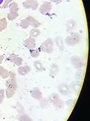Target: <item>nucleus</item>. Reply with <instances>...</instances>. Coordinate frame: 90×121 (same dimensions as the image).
<instances>
[{"instance_id":"f257e3e1","label":"nucleus","mask_w":90,"mask_h":121,"mask_svg":"<svg viewBox=\"0 0 90 121\" xmlns=\"http://www.w3.org/2000/svg\"><path fill=\"white\" fill-rule=\"evenodd\" d=\"M6 90H5V96L8 98H11L15 95L17 89V83L16 74L13 71L9 72V77L5 82Z\"/></svg>"},{"instance_id":"f03ea898","label":"nucleus","mask_w":90,"mask_h":121,"mask_svg":"<svg viewBox=\"0 0 90 121\" xmlns=\"http://www.w3.org/2000/svg\"><path fill=\"white\" fill-rule=\"evenodd\" d=\"M82 40V36L78 33H72L66 36L64 39L65 44L69 47H75L80 43Z\"/></svg>"},{"instance_id":"7ed1b4c3","label":"nucleus","mask_w":90,"mask_h":121,"mask_svg":"<svg viewBox=\"0 0 90 121\" xmlns=\"http://www.w3.org/2000/svg\"><path fill=\"white\" fill-rule=\"evenodd\" d=\"M39 51H42L46 54H51L54 50V42L52 38H48L44 40L38 48Z\"/></svg>"},{"instance_id":"20e7f679","label":"nucleus","mask_w":90,"mask_h":121,"mask_svg":"<svg viewBox=\"0 0 90 121\" xmlns=\"http://www.w3.org/2000/svg\"><path fill=\"white\" fill-rule=\"evenodd\" d=\"M48 100L55 108H62L64 107V102L60 98L58 94H52L48 96Z\"/></svg>"},{"instance_id":"39448f33","label":"nucleus","mask_w":90,"mask_h":121,"mask_svg":"<svg viewBox=\"0 0 90 121\" xmlns=\"http://www.w3.org/2000/svg\"><path fill=\"white\" fill-rule=\"evenodd\" d=\"M70 63L73 68L75 69H80L84 65L83 60L81 56L77 55H73L70 58Z\"/></svg>"},{"instance_id":"423d86ee","label":"nucleus","mask_w":90,"mask_h":121,"mask_svg":"<svg viewBox=\"0 0 90 121\" xmlns=\"http://www.w3.org/2000/svg\"><path fill=\"white\" fill-rule=\"evenodd\" d=\"M52 3L49 1H45L40 5L39 8V11L43 15H48V13L52 11Z\"/></svg>"},{"instance_id":"0eeeda50","label":"nucleus","mask_w":90,"mask_h":121,"mask_svg":"<svg viewBox=\"0 0 90 121\" xmlns=\"http://www.w3.org/2000/svg\"><path fill=\"white\" fill-rule=\"evenodd\" d=\"M22 5L25 9H31L35 11L38 8L39 3L37 0H26L23 2Z\"/></svg>"},{"instance_id":"6e6552de","label":"nucleus","mask_w":90,"mask_h":121,"mask_svg":"<svg viewBox=\"0 0 90 121\" xmlns=\"http://www.w3.org/2000/svg\"><path fill=\"white\" fill-rule=\"evenodd\" d=\"M57 90H58V91L60 92V94H61V95H65V96L69 95L71 93L69 87L65 83H61L59 84V86L57 87Z\"/></svg>"},{"instance_id":"1a4fd4ad","label":"nucleus","mask_w":90,"mask_h":121,"mask_svg":"<svg viewBox=\"0 0 90 121\" xmlns=\"http://www.w3.org/2000/svg\"><path fill=\"white\" fill-rule=\"evenodd\" d=\"M53 40L54 44H56L57 47L58 48V49L60 50V51H64L65 42L63 38L60 36H57Z\"/></svg>"},{"instance_id":"9d476101","label":"nucleus","mask_w":90,"mask_h":121,"mask_svg":"<svg viewBox=\"0 0 90 121\" xmlns=\"http://www.w3.org/2000/svg\"><path fill=\"white\" fill-rule=\"evenodd\" d=\"M23 46L28 49H33L36 46V40L35 38L31 37L26 39L23 42Z\"/></svg>"},{"instance_id":"9b49d317","label":"nucleus","mask_w":90,"mask_h":121,"mask_svg":"<svg viewBox=\"0 0 90 121\" xmlns=\"http://www.w3.org/2000/svg\"><path fill=\"white\" fill-rule=\"evenodd\" d=\"M60 71V68L57 64L56 63H52L49 66V75L52 78H55L57 76Z\"/></svg>"},{"instance_id":"f8f14e48","label":"nucleus","mask_w":90,"mask_h":121,"mask_svg":"<svg viewBox=\"0 0 90 121\" xmlns=\"http://www.w3.org/2000/svg\"><path fill=\"white\" fill-rule=\"evenodd\" d=\"M31 95L34 99L36 100H40L43 98V94L38 87H34L31 91Z\"/></svg>"},{"instance_id":"ddd939ff","label":"nucleus","mask_w":90,"mask_h":121,"mask_svg":"<svg viewBox=\"0 0 90 121\" xmlns=\"http://www.w3.org/2000/svg\"><path fill=\"white\" fill-rule=\"evenodd\" d=\"M70 90H71L75 94H78L81 88V82L78 81H75L70 83L69 86Z\"/></svg>"},{"instance_id":"4468645a","label":"nucleus","mask_w":90,"mask_h":121,"mask_svg":"<svg viewBox=\"0 0 90 121\" xmlns=\"http://www.w3.org/2000/svg\"><path fill=\"white\" fill-rule=\"evenodd\" d=\"M31 71V67L28 65L25 66H19L17 69V72L20 75L24 76L28 74Z\"/></svg>"},{"instance_id":"2eb2a0df","label":"nucleus","mask_w":90,"mask_h":121,"mask_svg":"<svg viewBox=\"0 0 90 121\" xmlns=\"http://www.w3.org/2000/svg\"><path fill=\"white\" fill-rule=\"evenodd\" d=\"M66 28L69 30H75L77 27V22L73 20V19H69L68 20L66 24H65Z\"/></svg>"},{"instance_id":"dca6fc26","label":"nucleus","mask_w":90,"mask_h":121,"mask_svg":"<svg viewBox=\"0 0 90 121\" xmlns=\"http://www.w3.org/2000/svg\"><path fill=\"white\" fill-rule=\"evenodd\" d=\"M34 66L35 69V71L37 72H43L44 71H45V68L43 65L42 62L39 60H35L34 62Z\"/></svg>"},{"instance_id":"f3484780","label":"nucleus","mask_w":90,"mask_h":121,"mask_svg":"<svg viewBox=\"0 0 90 121\" xmlns=\"http://www.w3.org/2000/svg\"><path fill=\"white\" fill-rule=\"evenodd\" d=\"M26 18L28 20L30 26H33V28H38L41 25L40 22H39L38 20H36L35 18L32 17V16H28V17H27Z\"/></svg>"},{"instance_id":"a211bd4d","label":"nucleus","mask_w":90,"mask_h":121,"mask_svg":"<svg viewBox=\"0 0 90 121\" xmlns=\"http://www.w3.org/2000/svg\"><path fill=\"white\" fill-rule=\"evenodd\" d=\"M0 77L3 79H7L9 77V71L2 66H0Z\"/></svg>"},{"instance_id":"6ab92c4d","label":"nucleus","mask_w":90,"mask_h":121,"mask_svg":"<svg viewBox=\"0 0 90 121\" xmlns=\"http://www.w3.org/2000/svg\"><path fill=\"white\" fill-rule=\"evenodd\" d=\"M9 12H15V13H18V5L15 2H11L9 4Z\"/></svg>"},{"instance_id":"aec40b11","label":"nucleus","mask_w":90,"mask_h":121,"mask_svg":"<svg viewBox=\"0 0 90 121\" xmlns=\"http://www.w3.org/2000/svg\"><path fill=\"white\" fill-rule=\"evenodd\" d=\"M41 34V31L38 29V28H32L31 30H30V35L31 37H33V38H37L39 36H40Z\"/></svg>"},{"instance_id":"412c9836","label":"nucleus","mask_w":90,"mask_h":121,"mask_svg":"<svg viewBox=\"0 0 90 121\" xmlns=\"http://www.w3.org/2000/svg\"><path fill=\"white\" fill-rule=\"evenodd\" d=\"M40 102V106L43 109H45V108H48L50 106V102H49L48 99L46 98H42L39 100Z\"/></svg>"},{"instance_id":"4be33fe9","label":"nucleus","mask_w":90,"mask_h":121,"mask_svg":"<svg viewBox=\"0 0 90 121\" xmlns=\"http://www.w3.org/2000/svg\"><path fill=\"white\" fill-rule=\"evenodd\" d=\"M18 120L19 121H33L31 118L25 113L20 114L19 116L18 117Z\"/></svg>"},{"instance_id":"5701e85b","label":"nucleus","mask_w":90,"mask_h":121,"mask_svg":"<svg viewBox=\"0 0 90 121\" xmlns=\"http://www.w3.org/2000/svg\"><path fill=\"white\" fill-rule=\"evenodd\" d=\"M7 26H8V22L6 19L5 17L1 18L0 20V32L5 30L7 28Z\"/></svg>"},{"instance_id":"b1692460","label":"nucleus","mask_w":90,"mask_h":121,"mask_svg":"<svg viewBox=\"0 0 90 121\" xmlns=\"http://www.w3.org/2000/svg\"><path fill=\"white\" fill-rule=\"evenodd\" d=\"M30 55L32 56L33 58H38L39 55H40V51L39 49L37 48H33V49H30Z\"/></svg>"},{"instance_id":"393cba45","label":"nucleus","mask_w":90,"mask_h":121,"mask_svg":"<svg viewBox=\"0 0 90 121\" xmlns=\"http://www.w3.org/2000/svg\"><path fill=\"white\" fill-rule=\"evenodd\" d=\"M13 63H14L16 66L19 67L23 63V59H22V57H20V56H17H17H15V58L14 59V60L13 61Z\"/></svg>"},{"instance_id":"a878e982","label":"nucleus","mask_w":90,"mask_h":121,"mask_svg":"<svg viewBox=\"0 0 90 121\" xmlns=\"http://www.w3.org/2000/svg\"><path fill=\"white\" fill-rule=\"evenodd\" d=\"M83 71L82 70H78L75 75V78L76 81L80 82L83 78Z\"/></svg>"},{"instance_id":"bb28decb","label":"nucleus","mask_w":90,"mask_h":121,"mask_svg":"<svg viewBox=\"0 0 90 121\" xmlns=\"http://www.w3.org/2000/svg\"><path fill=\"white\" fill-rule=\"evenodd\" d=\"M30 24L28 20H27V18H25L23 20H22V22L20 23V26L22 27L23 29H27L30 27Z\"/></svg>"},{"instance_id":"cd10ccee","label":"nucleus","mask_w":90,"mask_h":121,"mask_svg":"<svg viewBox=\"0 0 90 121\" xmlns=\"http://www.w3.org/2000/svg\"><path fill=\"white\" fill-rule=\"evenodd\" d=\"M19 14L18 13H13V12H9L8 13V18L9 20L10 21H12L15 20L17 17H18Z\"/></svg>"},{"instance_id":"c85d7f7f","label":"nucleus","mask_w":90,"mask_h":121,"mask_svg":"<svg viewBox=\"0 0 90 121\" xmlns=\"http://www.w3.org/2000/svg\"><path fill=\"white\" fill-rule=\"evenodd\" d=\"M15 109L17 110V112H19V114H23V113H25L24 112V110H23V108L22 107V106L21 104H17L16 106H15Z\"/></svg>"},{"instance_id":"c756f323","label":"nucleus","mask_w":90,"mask_h":121,"mask_svg":"<svg viewBox=\"0 0 90 121\" xmlns=\"http://www.w3.org/2000/svg\"><path fill=\"white\" fill-rule=\"evenodd\" d=\"M5 96V90L1 89L0 90V104L2 103V102L4 101Z\"/></svg>"},{"instance_id":"7c9ffc66","label":"nucleus","mask_w":90,"mask_h":121,"mask_svg":"<svg viewBox=\"0 0 90 121\" xmlns=\"http://www.w3.org/2000/svg\"><path fill=\"white\" fill-rule=\"evenodd\" d=\"M75 99H68L67 102H66V105L68 106L69 108H72L73 107V106L75 104Z\"/></svg>"},{"instance_id":"2f4dec72","label":"nucleus","mask_w":90,"mask_h":121,"mask_svg":"<svg viewBox=\"0 0 90 121\" xmlns=\"http://www.w3.org/2000/svg\"><path fill=\"white\" fill-rule=\"evenodd\" d=\"M17 56V55H15V54H10V55H9V56H8L7 60H9L10 62L13 63V60H14V59L15 58V56Z\"/></svg>"},{"instance_id":"473e14b6","label":"nucleus","mask_w":90,"mask_h":121,"mask_svg":"<svg viewBox=\"0 0 90 121\" xmlns=\"http://www.w3.org/2000/svg\"><path fill=\"white\" fill-rule=\"evenodd\" d=\"M12 1L13 0H5V3L4 5L2 6V8L4 9H6L7 8H8L9 4L11 3V2H12Z\"/></svg>"},{"instance_id":"72a5a7b5","label":"nucleus","mask_w":90,"mask_h":121,"mask_svg":"<svg viewBox=\"0 0 90 121\" xmlns=\"http://www.w3.org/2000/svg\"><path fill=\"white\" fill-rule=\"evenodd\" d=\"M63 0H49V1L50 2H53V3H56V4H60L62 1Z\"/></svg>"},{"instance_id":"f704fd0d","label":"nucleus","mask_w":90,"mask_h":121,"mask_svg":"<svg viewBox=\"0 0 90 121\" xmlns=\"http://www.w3.org/2000/svg\"><path fill=\"white\" fill-rule=\"evenodd\" d=\"M3 60H4V56L0 55V64H1L3 63Z\"/></svg>"},{"instance_id":"c9c22d12","label":"nucleus","mask_w":90,"mask_h":121,"mask_svg":"<svg viewBox=\"0 0 90 121\" xmlns=\"http://www.w3.org/2000/svg\"><path fill=\"white\" fill-rule=\"evenodd\" d=\"M3 1H4V0H0V5L2 3H3Z\"/></svg>"}]
</instances>
